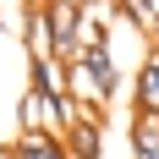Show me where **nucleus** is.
<instances>
[{"label":"nucleus","instance_id":"obj_1","mask_svg":"<svg viewBox=\"0 0 159 159\" xmlns=\"http://www.w3.org/2000/svg\"><path fill=\"white\" fill-rule=\"evenodd\" d=\"M44 11H49V61L77 66V55H82V11L61 6V0H44Z\"/></svg>","mask_w":159,"mask_h":159},{"label":"nucleus","instance_id":"obj_2","mask_svg":"<svg viewBox=\"0 0 159 159\" xmlns=\"http://www.w3.org/2000/svg\"><path fill=\"white\" fill-rule=\"evenodd\" d=\"M61 148H66V159H104V115L82 110L77 121L61 132Z\"/></svg>","mask_w":159,"mask_h":159},{"label":"nucleus","instance_id":"obj_3","mask_svg":"<svg viewBox=\"0 0 159 159\" xmlns=\"http://www.w3.org/2000/svg\"><path fill=\"white\" fill-rule=\"evenodd\" d=\"M16 126H22V137H39V132H55L61 137V126H55V99H44L39 88H28V93L16 99Z\"/></svg>","mask_w":159,"mask_h":159},{"label":"nucleus","instance_id":"obj_4","mask_svg":"<svg viewBox=\"0 0 159 159\" xmlns=\"http://www.w3.org/2000/svg\"><path fill=\"white\" fill-rule=\"evenodd\" d=\"M132 110L137 115H159V55H148L143 71L132 77Z\"/></svg>","mask_w":159,"mask_h":159},{"label":"nucleus","instance_id":"obj_5","mask_svg":"<svg viewBox=\"0 0 159 159\" xmlns=\"http://www.w3.org/2000/svg\"><path fill=\"white\" fill-rule=\"evenodd\" d=\"M28 88H39V93L44 99H55V104H61V99H71V88H66V66L61 61H28Z\"/></svg>","mask_w":159,"mask_h":159},{"label":"nucleus","instance_id":"obj_6","mask_svg":"<svg viewBox=\"0 0 159 159\" xmlns=\"http://www.w3.org/2000/svg\"><path fill=\"white\" fill-rule=\"evenodd\" d=\"M126 143H132V159H159V115H132Z\"/></svg>","mask_w":159,"mask_h":159},{"label":"nucleus","instance_id":"obj_7","mask_svg":"<svg viewBox=\"0 0 159 159\" xmlns=\"http://www.w3.org/2000/svg\"><path fill=\"white\" fill-rule=\"evenodd\" d=\"M6 159H66V148H61L55 132H39V137H16L6 148Z\"/></svg>","mask_w":159,"mask_h":159},{"label":"nucleus","instance_id":"obj_8","mask_svg":"<svg viewBox=\"0 0 159 159\" xmlns=\"http://www.w3.org/2000/svg\"><path fill=\"white\" fill-rule=\"evenodd\" d=\"M148 22L159 28V0H148ZM154 28H148V33H154Z\"/></svg>","mask_w":159,"mask_h":159}]
</instances>
